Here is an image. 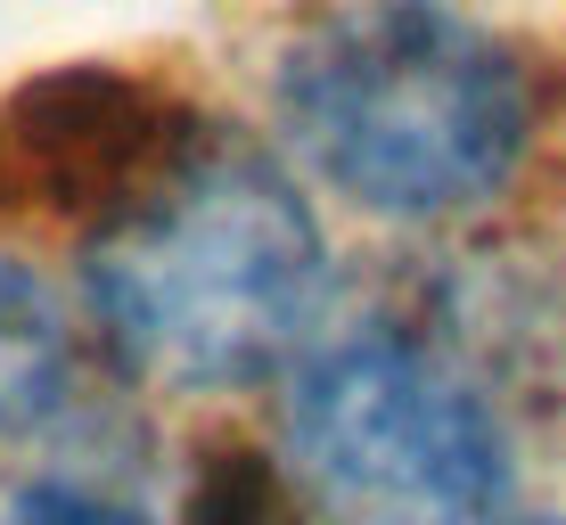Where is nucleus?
Listing matches in <instances>:
<instances>
[{
  "instance_id": "nucleus-1",
  "label": "nucleus",
  "mask_w": 566,
  "mask_h": 525,
  "mask_svg": "<svg viewBox=\"0 0 566 525\" xmlns=\"http://www.w3.org/2000/svg\"><path fill=\"white\" fill-rule=\"evenodd\" d=\"M280 115L345 198L436 222L517 172L525 74L452 0H337L287 42Z\"/></svg>"
},
{
  "instance_id": "nucleus-2",
  "label": "nucleus",
  "mask_w": 566,
  "mask_h": 525,
  "mask_svg": "<svg viewBox=\"0 0 566 525\" xmlns=\"http://www.w3.org/2000/svg\"><path fill=\"white\" fill-rule=\"evenodd\" d=\"M321 296V230L280 165L206 140L165 189L91 239V304L140 369L181 386L255 378Z\"/></svg>"
},
{
  "instance_id": "nucleus-3",
  "label": "nucleus",
  "mask_w": 566,
  "mask_h": 525,
  "mask_svg": "<svg viewBox=\"0 0 566 525\" xmlns=\"http://www.w3.org/2000/svg\"><path fill=\"white\" fill-rule=\"evenodd\" d=\"M296 443L328 493L386 525H468L510 484L493 411L395 337L337 345L304 369Z\"/></svg>"
},
{
  "instance_id": "nucleus-4",
  "label": "nucleus",
  "mask_w": 566,
  "mask_h": 525,
  "mask_svg": "<svg viewBox=\"0 0 566 525\" xmlns=\"http://www.w3.org/2000/svg\"><path fill=\"white\" fill-rule=\"evenodd\" d=\"M213 132L172 91L115 66H66L25 83L0 115V181L50 213H91L115 230L172 181Z\"/></svg>"
},
{
  "instance_id": "nucleus-5",
  "label": "nucleus",
  "mask_w": 566,
  "mask_h": 525,
  "mask_svg": "<svg viewBox=\"0 0 566 525\" xmlns=\"http://www.w3.org/2000/svg\"><path fill=\"white\" fill-rule=\"evenodd\" d=\"M66 369H74V345L50 287L25 263L0 255V427L50 419L57 395H66Z\"/></svg>"
},
{
  "instance_id": "nucleus-6",
  "label": "nucleus",
  "mask_w": 566,
  "mask_h": 525,
  "mask_svg": "<svg viewBox=\"0 0 566 525\" xmlns=\"http://www.w3.org/2000/svg\"><path fill=\"white\" fill-rule=\"evenodd\" d=\"M287 501H280V476H271L263 452L247 443H222V452L198 460L189 476V525H280Z\"/></svg>"
},
{
  "instance_id": "nucleus-7",
  "label": "nucleus",
  "mask_w": 566,
  "mask_h": 525,
  "mask_svg": "<svg viewBox=\"0 0 566 525\" xmlns=\"http://www.w3.org/2000/svg\"><path fill=\"white\" fill-rule=\"evenodd\" d=\"M0 525H148L132 501H107V493H83V484H33V493L9 501Z\"/></svg>"
}]
</instances>
